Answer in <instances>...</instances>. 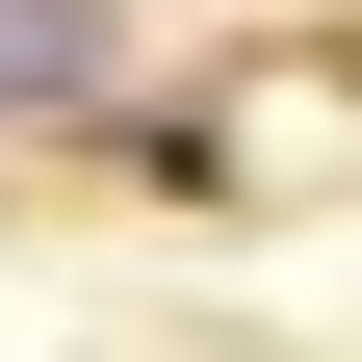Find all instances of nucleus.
Instances as JSON below:
<instances>
[{
    "mask_svg": "<svg viewBox=\"0 0 362 362\" xmlns=\"http://www.w3.org/2000/svg\"><path fill=\"white\" fill-rule=\"evenodd\" d=\"M104 78V0H0V104H78Z\"/></svg>",
    "mask_w": 362,
    "mask_h": 362,
    "instance_id": "obj_1",
    "label": "nucleus"
}]
</instances>
